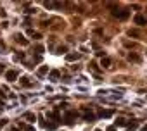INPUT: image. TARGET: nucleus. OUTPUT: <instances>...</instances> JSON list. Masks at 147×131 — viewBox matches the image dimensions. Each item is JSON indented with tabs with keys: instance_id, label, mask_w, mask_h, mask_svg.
I'll use <instances>...</instances> for the list:
<instances>
[{
	"instance_id": "1",
	"label": "nucleus",
	"mask_w": 147,
	"mask_h": 131,
	"mask_svg": "<svg viewBox=\"0 0 147 131\" xmlns=\"http://www.w3.org/2000/svg\"><path fill=\"white\" fill-rule=\"evenodd\" d=\"M76 117H78V114H76L75 111H69V112H66V114H64V123L71 126V124L75 123V119H76Z\"/></svg>"
},
{
	"instance_id": "2",
	"label": "nucleus",
	"mask_w": 147,
	"mask_h": 131,
	"mask_svg": "<svg viewBox=\"0 0 147 131\" xmlns=\"http://www.w3.org/2000/svg\"><path fill=\"white\" fill-rule=\"evenodd\" d=\"M17 76H19V73H17L16 69H10V71L5 73V79H7V81H16Z\"/></svg>"
},
{
	"instance_id": "3",
	"label": "nucleus",
	"mask_w": 147,
	"mask_h": 131,
	"mask_svg": "<svg viewBox=\"0 0 147 131\" xmlns=\"http://www.w3.org/2000/svg\"><path fill=\"white\" fill-rule=\"evenodd\" d=\"M113 16L123 21V19H126V17L130 16V12H128V10H118V9H116V10H113Z\"/></svg>"
},
{
	"instance_id": "4",
	"label": "nucleus",
	"mask_w": 147,
	"mask_h": 131,
	"mask_svg": "<svg viewBox=\"0 0 147 131\" xmlns=\"http://www.w3.org/2000/svg\"><path fill=\"white\" fill-rule=\"evenodd\" d=\"M133 23H135V24H139V26H145L147 19H145V16H142V14H137V16L133 17Z\"/></svg>"
},
{
	"instance_id": "5",
	"label": "nucleus",
	"mask_w": 147,
	"mask_h": 131,
	"mask_svg": "<svg viewBox=\"0 0 147 131\" xmlns=\"http://www.w3.org/2000/svg\"><path fill=\"white\" fill-rule=\"evenodd\" d=\"M83 119L87 121V123H92V121H95V114H93L92 111H88V109H87V111L83 112Z\"/></svg>"
},
{
	"instance_id": "6",
	"label": "nucleus",
	"mask_w": 147,
	"mask_h": 131,
	"mask_svg": "<svg viewBox=\"0 0 147 131\" xmlns=\"http://www.w3.org/2000/svg\"><path fill=\"white\" fill-rule=\"evenodd\" d=\"M113 114H114L113 111H104V109H102V111H99V117H102V119H107V117H111Z\"/></svg>"
},
{
	"instance_id": "7",
	"label": "nucleus",
	"mask_w": 147,
	"mask_h": 131,
	"mask_svg": "<svg viewBox=\"0 0 147 131\" xmlns=\"http://www.w3.org/2000/svg\"><path fill=\"white\" fill-rule=\"evenodd\" d=\"M128 61L130 62H140V55H137L135 52H132V53H128Z\"/></svg>"
},
{
	"instance_id": "8",
	"label": "nucleus",
	"mask_w": 147,
	"mask_h": 131,
	"mask_svg": "<svg viewBox=\"0 0 147 131\" xmlns=\"http://www.w3.org/2000/svg\"><path fill=\"white\" fill-rule=\"evenodd\" d=\"M19 128H21L23 131H35L33 126H29V124H24V123H19Z\"/></svg>"
},
{
	"instance_id": "9",
	"label": "nucleus",
	"mask_w": 147,
	"mask_h": 131,
	"mask_svg": "<svg viewBox=\"0 0 147 131\" xmlns=\"http://www.w3.org/2000/svg\"><path fill=\"white\" fill-rule=\"evenodd\" d=\"M66 59H67L69 62H71V61H78V59H80V53H67Z\"/></svg>"
},
{
	"instance_id": "10",
	"label": "nucleus",
	"mask_w": 147,
	"mask_h": 131,
	"mask_svg": "<svg viewBox=\"0 0 147 131\" xmlns=\"http://www.w3.org/2000/svg\"><path fill=\"white\" fill-rule=\"evenodd\" d=\"M128 124V121H126L125 117H118L116 119V126H126Z\"/></svg>"
},
{
	"instance_id": "11",
	"label": "nucleus",
	"mask_w": 147,
	"mask_h": 131,
	"mask_svg": "<svg viewBox=\"0 0 147 131\" xmlns=\"http://www.w3.org/2000/svg\"><path fill=\"white\" fill-rule=\"evenodd\" d=\"M101 66H102V67H109V66H111V59H107V57H102Z\"/></svg>"
},
{
	"instance_id": "12",
	"label": "nucleus",
	"mask_w": 147,
	"mask_h": 131,
	"mask_svg": "<svg viewBox=\"0 0 147 131\" xmlns=\"http://www.w3.org/2000/svg\"><path fill=\"white\" fill-rule=\"evenodd\" d=\"M24 119H28L29 123H35V119H36V117H35V114H31V112H26V114H24Z\"/></svg>"
},
{
	"instance_id": "13",
	"label": "nucleus",
	"mask_w": 147,
	"mask_h": 131,
	"mask_svg": "<svg viewBox=\"0 0 147 131\" xmlns=\"http://www.w3.org/2000/svg\"><path fill=\"white\" fill-rule=\"evenodd\" d=\"M47 73H49V67H47V66H42V67L38 69V76H43V74H47Z\"/></svg>"
},
{
	"instance_id": "14",
	"label": "nucleus",
	"mask_w": 147,
	"mask_h": 131,
	"mask_svg": "<svg viewBox=\"0 0 147 131\" xmlns=\"http://www.w3.org/2000/svg\"><path fill=\"white\" fill-rule=\"evenodd\" d=\"M43 126H45V129H49V131H54L55 128H57V126H55L54 123H45V124H43Z\"/></svg>"
},
{
	"instance_id": "15",
	"label": "nucleus",
	"mask_w": 147,
	"mask_h": 131,
	"mask_svg": "<svg viewBox=\"0 0 147 131\" xmlns=\"http://www.w3.org/2000/svg\"><path fill=\"white\" fill-rule=\"evenodd\" d=\"M59 78V71H50V79L52 81H57Z\"/></svg>"
},
{
	"instance_id": "16",
	"label": "nucleus",
	"mask_w": 147,
	"mask_h": 131,
	"mask_svg": "<svg viewBox=\"0 0 147 131\" xmlns=\"http://www.w3.org/2000/svg\"><path fill=\"white\" fill-rule=\"evenodd\" d=\"M17 41H19V43H21V45H28V40H26V38H23L21 35H17Z\"/></svg>"
},
{
	"instance_id": "17",
	"label": "nucleus",
	"mask_w": 147,
	"mask_h": 131,
	"mask_svg": "<svg viewBox=\"0 0 147 131\" xmlns=\"http://www.w3.org/2000/svg\"><path fill=\"white\" fill-rule=\"evenodd\" d=\"M21 85H23V86H31V81H29V78H21Z\"/></svg>"
},
{
	"instance_id": "18",
	"label": "nucleus",
	"mask_w": 147,
	"mask_h": 131,
	"mask_svg": "<svg viewBox=\"0 0 147 131\" xmlns=\"http://www.w3.org/2000/svg\"><path fill=\"white\" fill-rule=\"evenodd\" d=\"M128 35H130V36H135V38L140 36V33L137 31V29H130V31H128Z\"/></svg>"
},
{
	"instance_id": "19",
	"label": "nucleus",
	"mask_w": 147,
	"mask_h": 131,
	"mask_svg": "<svg viewBox=\"0 0 147 131\" xmlns=\"http://www.w3.org/2000/svg\"><path fill=\"white\" fill-rule=\"evenodd\" d=\"M35 52L40 55V53H43V47L42 45H35Z\"/></svg>"
},
{
	"instance_id": "20",
	"label": "nucleus",
	"mask_w": 147,
	"mask_h": 131,
	"mask_svg": "<svg viewBox=\"0 0 147 131\" xmlns=\"http://www.w3.org/2000/svg\"><path fill=\"white\" fill-rule=\"evenodd\" d=\"M33 36L36 38V40H40V38H42V35H40V33H35V31H33Z\"/></svg>"
},
{
	"instance_id": "21",
	"label": "nucleus",
	"mask_w": 147,
	"mask_h": 131,
	"mask_svg": "<svg viewBox=\"0 0 147 131\" xmlns=\"http://www.w3.org/2000/svg\"><path fill=\"white\" fill-rule=\"evenodd\" d=\"M90 66H92V69H93V71H99V67H97V64H95V62H92Z\"/></svg>"
},
{
	"instance_id": "22",
	"label": "nucleus",
	"mask_w": 147,
	"mask_h": 131,
	"mask_svg": "<svg viewBox=\"0 0 147 131\" xmlns=\"http://www.w3.org/2000/svg\"><path fill=\"white\" fill-rule=\"evenodd\" d=\"M107 131H116V128H114V126H109V128H107Z\"/></svg>"
},
{
	"instance_id": "23",
	"label": "nucleus",
	"mask_w": 147,
	"mask_h": 131,
	"mask_svg": "<svg viewBox=\"0 0 147 131\" xmlns=\"http://www.w3.org/2000/svg\"><path fill=\"white\" fill-rule=\"evenodd\" d=\"M2 71H4V66H2V64H0V73H2Z\"/></svg>"
},
{
	"instance_id": "24",
	"label": "nucleus",
	"mask_w": 147,
	"mask_h": 131,
	"mask_svg": "<svg viewBox=\"0 0 147 131\" xmlns=\"http://www.w3.org/2000/svg\"><path fill=\"white\" fill-rule=\"evenodd\" d=\"M142 131H147V126H144V128H142Z\"/></svg>"
},
{
	"instance_id": "25",
	"label": "nucleus",
	"mask_w": 147,
	"mask_h": 131,
	"mask_svg": "<svg viewBox=\"0 0 147 131\" xmlns=\"http://www.w3.org/2000/svg\"><path fill=\"white\" fill-rule=\"evenodd\" d=\"M95 131H101V129H95Z\"/></svg>"
}]
</instances>
